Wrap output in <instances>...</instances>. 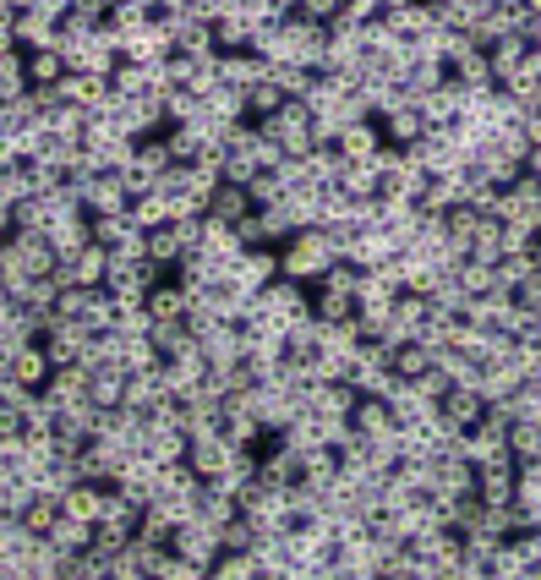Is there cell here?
<instances>
[{"label":"cell","mask_w":541,"mask_h":580,"mask_svg":"<svg viewBox=\"0 0 541 580\" xmlns=\"http://www.w3.org/2000/svg\"><path fill=\"white\" fill-rule=\"evenodd\" d=\"M334 263H339V252H334V241H328L323 225L317 230H296L279 247V280H296V285H317Z\"/></svg>","instance_id":"obj_1"},{"label":"cell","mask_w":541,"mask_h":580,"mask_svg":"<svg viewBox=\"0 0 541 580\" xmlns=\"http://www.w3.org/2000/svg\"><path fill=\"white\" fill-rule=\"evenodd\" d=\"M257 132L285 154V159H306L312 149H317V138H312V110H306V99H290L274 121H257Z\"/></svg>","instance_id":"obj_2"},{"label":"cell","mask_w":541,"mask_h":580,"mask_svg":"<svg viewBox=\"0 0 541 580\" xmlns=\"http://www.w3.org/2000/svg\"><path fill=\"white\" fill-rule=\"evenodd\" d=\"M285 542H290V569H301V575H323V569H334V547H339V536H334L328 520L290 525Z\"/></svg>","instance_id":"obj_3"},{"label":"cell","mask_w":541,"mask_h":580,"mask_svg":"<svg viewBox=\"0 0 541 580\" xmlns=\"http://www.w3.org/2000/svg\"><path fill=\"white\" fill-rule=\"evenodd\" d=\"M476 493V465L465 460V454H437L432 460V493H426V504L432 509H443V504H454V498H470Z\"/></svg>","instance_id":"obj_4"},{"label":"cell","mask_w":541,"mask_h":580,"mask_svg":"<svg viewBox=\"0 0 541 580\" xmlns=\"http://www.w3.org/2000/svg\"><path fill=\"white\" fill-rule=\"evenodd\" d=\"M170 553H176V558H187L192 569L214 575V564H219V553H225V547H219V531H214V525L197 514L192 525H181V531L170 536Z\"/></svg>","instance_id":"obj_5"},{"label":"cell","mask_w":541,"mask_h":580,"mask_svg":"<svg viewBox=\"0 0 541 580\" xmlns=\"http://www.w3.org/2000/svg\"><path fill=\"white\" fill-rule=\"evenodd\" d=\"M377 132H383V149H416L421 138H426V121H421V110L405 99L399 110H388V116H377Z\"/></svg>","instance_id":"obj_6"},{"label":"cell","mask_w":541,"mask_h":580,"mask_svg":"<svg viewBox=\"0 0 541 580\" xmlns=\"http://www.w3.org/2000/svg\"><path fill=\"white\" fill-rule=\"evenodd\" d=\"M394 258H399V236L383 230V225H377V230H361V236L350 241V252H345V263H356V269H366V274L383 269V263H394Z\"/></svg>","instance_id":"obj_7"},{"label":"cell","mask_w":541,"mask_h":580,"mask_svg":"<svg viewBox=\"0 0 541 580\" xmlns=\"http://www.w3.org/2000/svg\"><path fill=\"white\" fill-rule=\"evenodd\" d=\"M197 345H203L208 367H236V362H247V329H241V323H214L208 334H197Z\"/></svg>","instance_id":"obj_8"},{"label":"cell","mask_w":541,"mask_h":580,"mask_svg":"<svg viewBox=\"0 0 541 580\" xmlns=\"http://www.w3.org/2000/svg\"><path fill=\"white\" fill-rule=\"evenodd\" d=\"M350 433L366 438V443H394V438H399V422H394L388 400H361V405L350 411Z\"/></svg>","instance_id":"obj_9"},{"label":"cell","mask_w":541,"mask_h":580,"mask_svg":"<svg viewBox=\"0 0 541 580\" xmlns=\"http://www.w3.org/2000/svg\"><path fill=\"white\" fill-rule=\"evenodd\" d=\"M383 23H388L405 45H416L421 34H432V28H437L432 7H416V0H383Z\"/></svg>","instance_id":"obj_10"},{"label":"cell","mask_w":541,"mask_h":580,"mask_svg":"<svg viewBox=\"0 0 541 580\" xmlns=\"http://www.w3.org/2000/svg\"><path fill=\"white\" fill-rule=\"evenodd\" d=\"M88 329L83 323H50V334H45V356H50V367H77L83 362V351H88Z\"/></svg>","instance_id":"obj_11"},{"label":"cell","mask_w":541,"mask_h":580,"mask_svg":"<svg viewBox=\"0 0 541 580\" xmlns=\"http://www.w3.org/2000/svg\"><path fill=\"white\" fill-rule=\"evenodd\" d=\"M514 493H519V465H514V460H503V465H481V471H476V498H481L486 509L514 504Z\"/></svg>","instance_id":"obj_12"},{"label":"cell","mask_w":541,"mask_h":580,"mask_svg":"<svg viewBox=\"0 0 541 580\" xmlns=\"http://www.w3.org/2000/svg\"><path fill=\"white\" fill-rule=\"evenodd\" d=\"M334 149H339L345 165H377V154H383V132H377V121H356V127L339 132Z\"/></svg>","instance_id":"obj_13"},{"label":"cell","mask_w":541,"mask_h":580,"mask_svg":"<svg viewBox=\"0 0 541 580\" xmlns=\"http://www.w3.org/2000/svg\"><path fill=\"white\" fill-rule=\"evenodd\" d=\"M50 247H56V258L61 263H72L83 247H94V230H88V214H61V220H50Z\"/></svg>","instance_id":"obj_14"},{"label":"cell","mask_w":541,"mask_h":580,"mask_svg":"<svg viewBox=\"0 0 541 580\" xmlns=\"http://www.w3.org/2000/svg\"><path fill=\"white\" fill-rule=\"evenodd\" d=\"M7 372H12V383H17V389H28V394H45V389H50V378H56V367H50L45 345H28V351H17Z\"/></svg>","instance_id":"obj_15"},{"label":"cell","mask_w":541,"mask_h":580,"mask_svg":"<svg viewBox=\"0 0 541 580\" xmlns=\"http://www.w3.org/2000/svg\"><path fill=\"white\" fill-rule=\"evenodd\" d=\"M519 389H525L519 362H492V367H481V378H476V394H481L486 405H503V400H514Z\"/></svg>","instance_id":"obj_16"},{"label":"cell","mask_w":541,"mask_h":580,"mask_svg":"<svg viewBox=\"0 0 541 580\" xmlns=\"http://www.w3.org/2000/svg\"><path fill=\"white\" fill-rule=\"evenodd\" d=\"M437 416H443L454 433H476V427H481V416H486V400H481L476 389H448V394H443V405H437Z\"/></svg>","instance_id":"obj_17"},{"label":"cell","mask_w":541,"mask_h":580,"mask_svg":"<svg viewBox=\"0 0 541 580\" xmlns=\"http://www.w3.org/2000/svg\"><path fill=\"white\" fill-rule=\"evenodd\" d=\"M459 203H465V176H432L416 209H421L426 220H448Z\"/></svg>","instance_id":"obj_18"},{"label":"cell","mask_w":541,"mask_h":580,"mask_svg":"<svg viewBox=\"0 0 541 580\" xmlns=\"http://www.w3.org/2000/svg\"><path fill=\"white\" fill-rule=\"evenodd\" d=\"M208 263H219V269H236L241 258H247V247H241V236L230 230V225H219V220H203V247H197Z\"/></svg>","instance_id":"obj_19"},{"label":"cell","mask_w":541,"mask_h":580,"mask_svg":"<svg viewBox=\"0 0 541 580\" xmlns=\"http://www.w3.org/2000/svg\"><path fill=\"white\" fill-rule=\"evenodd\" d=\"M88 383H94V372L77 362V367H56V378H50V389H45V400L56 405V411H72V405H83L88 400Z\"/></svg>","instance_id":"obj_20"},{"label":"cell","mask_w":541,"mask_h":580,"mask_svg":"<svg viewBox=\"0 0 541 580\" xmlns=\"http://www.w3.org/2000/svg\"><path fill=\"white\" fill-rule=\"evenodd\" d=\"M230 454H236V443H230V438L187 443V465H192V476H203V482H219V476L230 471Z\"/></svg>","instance_id":"obj_21"},{"label":"cell","mask_w":541,"mask_h":580,"mask_svg":"<svg viewBox=\"0 0 541 580\" xmlns=\"http://www.w3.org/2000/svg\"><path fill=\"white\" fill-rule=\"evenodd\" d=\"M105 498H110V487H99V482H77V487H67L61 514H67V520H83V525H99Z\"/></svg>","instance_id":"obj_22"},{"label":"cell","mask_w":541,"mask_h":580,"mask_svg":"<svg viewBox=\"0 0 541 580\" xmlns=\"http://www.w3.org/2000/svg\"><path fill=\"white\" fill-rule=\"evenodd\" d=\"M219 83H225V88L252 94L257 83H268V67H263L252 50H241V56H219Z\"/></svg>","instance_id":"obj_23"},{"label":"cell","mask_w":541,"mask_h":580,"mask_svg":"<svg viewBox=\"0 0 541 580\" xmlns=\"http://www.w3.org/2000/svg\"><path fill=\"white\" fill-rule=\"evenodd\" d=\"M170 170H176V159H170L165 138H148V143H137V154H132V170H127V176H137V181L159 187V181H165Z\"/></svg>","instance_id":"obj_24"},{"label":"cell","mask_w":541,"mask_h":580,"mask_svg":"<svg viewBox=\"0 0 541 580\" xmlns=\"http://www.w3.org/2000/svg\"><path fill=\"white\" fill-rule=\"evenodd\" d=\"M503 198H508V220H503V225H530V230H541V187H536L530 176H519Z\"/></svg>","instance_id":"obj_25"},{"label":"cell","mask_w":541,"mask_h":580,"mask_svg":"<svg viewBox=\"0 0 541 580\" xmlns=\"http://www.w3.org/2000/svg\"><path fill=\"white\" fill-rule=\"evenodd\" d=\"M67 280L83 285V291H105V280H110V252H105V247H83V252L67 263Z\"/></svg>","instance_id":"obj_26"},{"label":"cell","mask_w":541,"mask_h":580,"mask_svg":"<svg viewBox=\"0 0 541 580\" xmlns=\"http://www.w3.org/2000/svg\"><path fill=\"white\" fill-rule=\"evenodd\" d=\"M159 367H165V362H159ZM165 400H170V394H165V378H159V372H137V378H127V405H121V411L154 416Z\"/></svg>","instance_id":"obj_27"},{"label":"cell","mask_w":541,"mask_h":580,"mask_svg":"<svg viewBox=\"0 0 541 580\" xmlns=\"http://www.w3.org/2000/svg\"><path fill=\"white\" fill-rule=\"evenodd\" d=\"M214 45H219V56H241V50H252V28L241 23L236 0H225V7H219V23H214Z\"/></svg>","instance_id":"obj_28"},{"label":"cell","mask_w":541,"mask_h":580,"mask_svg":"<svg viewBox=\"0 0 541 580\" xmlns=\"http://www.w3.org/2000/svg\"><path fill=\"white\" fill-rule=\"evenodd\" d=\"M448 83H459L465 94H486V88H497V83H492V61H486L481 50H465V56L448 67Z\"/></svg>","instance_id":"obj_29"},{"label":"cell","mask_w":541,"mask_h":580,"mask_svg":"<svg viewBox=\"0 0 541 580\" xmlns=\"http://www.w3.org/2000/svg\"><path fill=\"white\" fill-rule=\"evenodd\" d=\"M203 116L214 121V127H247L252 116H247V94L241 88H214L208 99H203Z\"/></svg>","instance_id":"obj_30"},{"label":"cell","mask_w":541,"mask_h":580,"mask_svg":"<svg viewBox=\"0 0 541 580\" xmlns=\"http://www.w3.org/2000/svg\"><path fill=\"white\" fill-rule=\"evenodd\" d=\"M143 307H148V318H154V323H187V291H181L176 280L154 285Z\"/></svg>","instance_id":"obj_31"},{"label":"cell","mask_w":541,"mask_h":580,"mask_svg":"<svg viewBox=\"0 0 541 580\" xmlns=\"http://www.w3.org/2000/svg\"><path fill=\"white\" fill-rule=\"evenodd\" d=\"M137 520H143V509H137V504H132V498H127L121 487H110V498H105V514H99V525L132 542V536H137Z\"/></svg>","instance_id":"obj_32"},{"label":"cell","mask_w":541,"mask_h":580,"mask_svg":"<svg viewBox=\"0 0 541 580\" xmlns=\"http://www.w3.org/2000/svg\"><path fill=\"white\" fill-rule=\"evenodd\" d=\"M252 214H257V209H252V198H247L241 187H219V192L208 198V220H219V225H230V230H236L241 220H252Z\"/></svg>","instance_id":"obj_33"},{"label":"cell","mask_w":541,"mask_h":580,"mask_svg":"<svg viewBox=\"0 0 541 580\" xmlns=\"http://www.w3.org/2000/svg\"><path fill=\"white\" fill-rule=\"evenodd\" d=\"M127 220L148 236V230H165V225H176V214H170V198L165 192H143L132 209H127Z\"/></svg>","instance_id":"obj_34"},{"label":"cell","mask_w":541,"mask_h":580,"mask_svg":"<svg viewBox=\"0 0 541 580\" xmlns=\"http://www.w3.org/2000/svg\"><path fill=\"white\" fill-rule=\"evenodd\" d=\"M45 121V132L56 138V143H83V132H88V110H77V105H56L50 116H39Z\"/></svg>","instance_id":"obj_35"},{"label":"cell","mask_w":541,"mask_h":580,"mask_svg":"<svg viewBox=\"0 0 541 580\" xmlns=\"http://www.w3.org/2000/svg\"><path fill=\"white\" fill-rule=\"evenodd\" d=\"M67 78H72V67H67L61 50H39V56H28V83H34V88H61Z\"/></svg>","instance_id":"obj_36"},{"label":"cell","mask_w":541,"mask_h":580,"mask_svg":"<svg viewBox=\"0 0 541 580\" xmlns=\"http://www.w3.org/2000/svg\"><path fill=\"white\" fill-rule=\"evenodd\" d=\"M301 165H306V181H312L317 192L339 187V176H345V159H339V149H312Z\"/></svg>","instance_id":"obj_37"},{"label":"cell","mask_w":541,"mask_h":580,"mask_svg":"<svg viewBox=\"0 0 541 580\" xmlns=\"http://www.w3.org/2000/svg\"><path fill=\"white\" fill-rule=\"evenodd\" d=\"M312 318L317 323H350L356 318V296H339V291L312 285Z\"/></svg>","instance_id":"obj_38"},{"label":"cell","mask_w":541,"mask_h":580,"mask_svg":"<svg viewBox=\"0 0 541 580\" xmlns=\"http://www.w3.org/2000/svg\"><path fill=\"white\" fill-rule=\"evenodd\" d=\"M508 460H514L519 471L541 460V427H536V422H514V427H508Z\"/></svg>","instance_id":"obj_39"},{"label":"cell","mask_w":541,"mask_h":580,"mask_svg":"<svg viewBox=\"0 0 541 580\" xmlns=\"http://www.w3.org/2000/svg\"><path fill=\"white\" fill-rule=\"evenodd\" d=\"M88 400L99 405V411H121L127 405V372H94V383H88Z\"/></svg>","instance_id":"obj_40"},{"label":"cell","mask_w":541,"mask_h":580,"mask_svg":"<svg viewBox=\"0 0 541 580\" xmlns=\"http://www.w3.org/2000/svg\"><path fill=\"white\" fill-rule=\"evenodd\" d=\"M45 542H56L67 558H77V553H88V547H94V525H83V520H67V514H61V520H56V531H50Z\"/></svg>","instance_id":"obj_41"},{"label":"cell","mask_w":541,"mask_h":580,"mask_svg":"<svg viewBox=\"0 0 541 580\" xmlns=\"http://www.w3.org/2000/svg\"><path fill=\"white\" fill-rule=\"evenodd\" d=\"M486 575H492V580H525V575H530V558L519 553V542H497Z\"/></svg>","instance_id":"obj_42"},{"label":"cell","mask_w":541,"mask_h":580,"mask_svg":"<svg viewBox=\"0 0 541 580\" xmlns=\"http://www.w3.org/2000/svg\"><path fill=\"white\" fill-rule=\"evenodd\" d=\"M197 514H203L214 531H225V525L241 514V504H236L230 493H219V487H203V504H197Z\"/></svg>","instance_id":"obj_43"},{"label":"cell","mask_w":541,"mask_h":580,"mask_svg":"<svg viewBox=\"0 0 541 580\" xmlns=\"http://www.w3.org/2000/svg\"><path fill=\"white\" fill-rule=\"evenodd\" d=\"M285 105H290V99H285L274 83H257V88L247 94V116H252V127H257V121H274Z\"/></svg>","instance_id":"obj_44"},{"label":"cell","mask_w":541,"mask_h":580,"mask_svg":"<svg viewBox=\"0 0 541 580\" xmlns=\"http://www.w3.org/2000/svg\"><path fill=\"white\" fill-rule=\"evenodd\" d=\"M470 263H481V269H497L503 263V225H481V236L470 241Z\"/></svg>","instance_id":"obj_45"},{"label":"cell","mask_w":541,"mask_h":580,"mask_svg":"<svg viewBox=\"0 0 541 580\" xmlns=\"http://www.w3.org/2000/svg\"><path fill=\"white\" fill-rule=\"evenodd\" d=\"M268 83H274L285 99H306L317 78H312V72H301V67H268Z\"/></svg>","instance_id":"obj_46"},{"label":"cell","mask_w":541,"mask_h":580,"mask_svg":"<svg viewBox=\"0 0 541 580\" xmlns=\"http://www.w3.org/2000/svg\"><path fill=\"white\" fill-rule=\"evenodd\" d=\"M148 345L170 362L176 351H187V345H192V329H187V323H154V329H148Z\"/></svg>","instance_id":"obj_47"},{"label":"cell","mask_w":541,"mask_h":580,"mask_svg":"<svg viewBox=\"0 0 541 580\" xmlns=\"http://www.w3.org/2000/svg\"><path fill=\"white\" fill-rule=\"evenodd\" d=\"M88 307H94V291H83V285H67V291L56 296V318H61V323H83Z\"/></svg>","instance_id":"obj_48"},{"label":"cell","mask_w":541,"mask_h":580,"mask_svg":"<svg viewBox=\"0 0 541 580\" xmlns=\"http://www.w3.org/2000/svg\"><path fill=\"white\" fill-rule=\"evenodd\" d=\"M214 580H263V569H257V558H252V553H219Z\"/></svg>","instance_id":"obj_49"},{"label":"cell","mask_w":541,"mask_h":580,"mask_svg":"<svg viewBox=\"0 0 541 580\" xmlns=\"http://www.w3.org/2000/svg\"><path fill=\"white\" fill-rule=\"evenodd\" d=\"M165 121H170V127H192V121H203V99H192L187 88H176V94L165 99Z\"/></svg>","instance_id":"obj_50"},{"label":"cell","mask_w":541,"mask_h":580,"mask_svg":"<svg viewBox=\"0 0 541 580\" xmlns=\"http://www.w3.org/2000/svg\"><path fill=\"white\" fill-rule=\"evenodd\" d=\"M361 280H366V269H356V263H345V258H339V263H334L317 285H323V291H339V296H356V291H361Z\"/></svg>","instance_id":"obj_51"},{"label":"cell","mask_w":541,"mask_h":580,"mask_svg":"<svg viewBox=\"0 0 541 580\" xmlns=\"http://www.w3.org/2000/svg\"><path fill=\"white\" fill-rule=\"evenodd\" d=\"M159 362H165V356H159L148 340H127V362H121V372H127V378H137V372H159Z\"/></svg>","instance_id":"obj_52"},{"label":"cell","mask_w":541,"mask_h":580,"mask_svg":"<svg viewBox=\"0 0 541 580\" xmlns=\"http://www.w3.org/2000/svg\"><path fill=\"white\" fill-rule=\"evenodd\" d=\"M56 520H61V498H34V504H28V514H23V525H28L34 536H50V531H56Z\"/></svg>","instance_id":"obj_53"},{"label":"cell","mask_w":541,"mask_h":580,"mask_svg":"<svg viewBox=\"0 0 541 580\" xmlns=\"http://www.w3.org/2000/svg\"><path fill=\"white\" fill-rule=\"evenodd\" d=\"M219 547H225V553H252V547H257V525H252L247 514H236V520L219 531Z\"/></svg>","instance_id":"obj_54"},{"label":"cell","mask_w":541,"mask_h":580,"mask_svg":"<svg viewBox=\"0 0 541 580\" xmlns=\"http://www.w3.org/2000/svg\"><path fill=\"white\" fill-rule=\"evenodd\" d=\"M426 367H432V356H426L421 345H405V351H394V378H399V383H416Z\"/></svg>","instance_id":"obj_55"},{"label":"cell","mask_w":541,"mask_h":580,"mask_svg":"<svg viewBox=\"0 0 541 580\" xmlns=\"http://www.w3.org/2000/svg\"><path fill=\"white\" fill-rule=\"evenodd\" d=\"M443 225H448V236H459V241H476V236H481V225H486V220H481V214H476V209H470V203H459V209H454V214H448V220H443Z\"/></svg>","instance_id":"obj_56"},{"label":"cell","mask_w":541,"mask_h":580,"mask_svg":"<svg viewBox=\"0 0 541 580\" xmlns=\"http://www.w3.org/2000/svg\"><path fill=\"white\" fill-rule=\"evenodd\" d=\"M214 88H225V83H219V61H203V67H192V78H187V94H192V99H208Z\"/></svg>","instance_id":"obj_57"},{"label":"cell","mask_w":541,"mask_h":580,"mask_svg":"<svg viewBox=\"0 0 541 580\" xmlns=\"http://www.w3.org/2000/svg\"><path fill=\"white\" fill-rule=\"evenodd\" d=\"M454 280L465 285V296H486L492 291V269H481V263H459Z\"/></svg>","instance_id":"obj_58"},{"label":"cell","mask_w":541,"mask_h":580,"mask_svg":"<svg viewBox=\"0 0 541 580\" xmlns=\"http://www.w3.org/2000/svg\"><path fill=\"white\" fill-rule=\"evenodd\" d=\"M514 307H525V312H536V318H541V269H536V274L514 291Z\"/></svg>","instance_id":"obj_59"},{"label":"cell","mask_w":541,"mask_h":580,"mask_svg":"<svg viewBox=\"0 0 541 580\" xmlns=\"http://www.w3.org/2000/svg\"><path fill=\"white\" fill-rule=\"evenodd\" d=\"M105 575H110V580H148V569L137 564V553H132V547H127V553H121V558L105 569Z\"/></svg>","instance_id":"obj_60"},{"label":"cell","mask_w":541,"mask_h":580,"mask_svg":"<svg viewBox=\"0 0 541 580\" xmlns=\"http://www.w3.org/2000/svg\"><path fill=\"white\" fill-rule=\"evenodd\" d=\"M525 176L541 187V149H530V159H525Z\"/></svg>","instance_id":"obj_61"},{"label":"cell","mask_w":541,"mask_h":580,"mask_svg":"<svg viewBox=\"0 0 541 580\" xmlns=\"http://www.w3.org/2000/svg\"><path fill=\"white\" fill-rule=\"evenodd\" d=\"M525 383H530V389H536V394H541V362H536V367H530V378H525Z\"/></svg>","instance_id":"obj_62"}]
</instances>
